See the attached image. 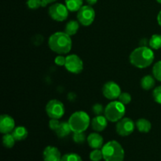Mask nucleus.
Returning a JSON list of instances; mask_svg holds the SVG:
<instances>
[{"label":"nucleus","mask_w":161,"mask_h":161,"mask_svg":"<svg viewBox=\"0 0 161 161\" xmlns=\"http://www.w3.org/2000/svg\"><path fill=\"white\" fill-rule=\"evenodd\" d=\"M48 45L50 50L58 54H66L69 53L72 47L71 36L63 31H58L50 36Z\"/></svg>","instance_id":"nucleus-1"},{"label":"nucleus","mask_w":161,"mask_h":161,"mask_svg":"<svg viewBox=\"0 0 161 161\" xmlns=\"http://www.w3.org/2000/svg\"><path fill=\"white\" fill-rule=\"evenodd\" d=\"M154 53L147 47H139L135 49L130 55V62L138 69H146L154 61Z\"/></svg>","instance_id":"nucleus-2"},{"label":"nucleus","mask_w":161,"mask_h":161,"mask_svg":"<svg viewBox=\"0 0 161 161\" xmlns=\"http://www.w3.org/2000/svg\"><path fill=\"white\" fill-rule=\"evenodd\" d=\"M105 161H124V150L118 142L113 140L103 146L102 149Z\"/></svg>","instance_id":"nucleus-3"},{"label":"nucleus","mask_w":161,"mask_h":161,"mask_svg":"<svg viewBox=\"0 0 161 161\" xmlns=\"http://www.w3.org/2000/svg\"><path fill=\"white\" fill-rule=\"evenodd\" d=\"M90 116L86 112L77 111L72 114L69 119L72 132H84L90 125Z\"/></svg>","instance_id":"nucleus-4"},{"label":"nucleus","mask_w":161,"mask_h":161,"mask_svg":"<svg viewBox=\"0 0 161 161\" xmlns=\"http://www.w3.org/2000/svg\"><path fill=\"white\" fill-rule=\"evenodd\" d=\"M126 108L119 101H113L105 108V116L110 122H118L125 115Z\"/></svg>","instance_id":"nucleus-5"},{"label":"nucleus","mask_w":161,"mask_h":161,"mask_svg":"<svg viewBox=\"0 0 161 161\" xmlns=\"http://www.w3.org/2000/svg\"><path fill=\"white\" fill-rule=\"evenodd\" d=\"M77 19L83 26H89L95 19V11L90 5L83 6L77 11Z\"/></svg>","instance_id":"nucleus-6"},{"label":"nucleus","mask_w":161,"mask_h":161,"mask_svg":"<svg viewBox=\"0 0 161 161\" xmlns=\"http://www.w3.org/2000/svg\"><path fill=\"white\" fill-rule=\"evenodd\" d=\"M46 112L50 119H61L64 114V104L57 99L50 100L46 105Z\"/></svg>","instance_id":"nucleus-7"},{"label":"nucleus","mask_w":161,"mask_h":161,"mask_svg":"<svg viewBox=\"0 0 161 161\" xmlns=\"http://www.w3.org/2000/svg\"><path fill=\"white\" fill-rule=\"evenodd\" d=\"M69 9L65 5L62 3H53L49 8V15L56 21H64L68 18Z\"/></svg>","instance_id":"nucleus-8"},{"label":"nucleus","mask_w":161,"mask_h":161,"mask_svg":"<svg viewBox=\"0 0 161 161\" xmlns=\"http://www.w3.org/2000/svg\"><path fill=\"white\" fill-rule=\"evenodd\" d=\"M64 67L71 73L80 74L83 69V62L78 55L70 54L66 57Z\"/></svg>","instance_id":"nucleus-9"},{"label":"nucleus","mask_w":161,"mask_h":161,"mask_svg":"<svg viewBox=\"0 0 161 161\" xmlns=\"http://www.w3.org/2000/svg\"><path fill=\"white\" fill-rule=\"evenodd\" d=\"M135 124L130 118H123L116 124V130L119 135L122 137L128 136L131 135L135 128Z\"/></svg>","instance_id":"nucleus-10"},{"label":"nucleus","mask_w":161,"mask_h":161,"mask_svg":"<svg viewBox=\"0 0 161 161\" xmlns=\"http://www.w3.org/2000/svg\"><path fill=\"white\" fill-rule=\"evenodd\" d=\"M121 93L122 92L119 85L113 81L107 82L102 87V94L108 100H116L119 97Z\"/></svg>","instance_id":"nucleus-11"},{"label":"nucleus","mask_w":161,"mask_h":161,"mask_svg":"<svg viewBox=\"0 0 161 161\" xmlns=\"http://www.w3.org/2000/svg\"><path fill=\"white\" fill-rule=\"evenodd\" d=\"M15 128V121L12 116L3 114L0 116V132L2 134H9Z\"/></svg>","instance_id":"nucleus-12"},{"label":"nucleus","mask_w":161,"mask_h":161,"mask_svg":"<svg viewBox=\"0 0 161 161\" xmlns=\"http://www.w3.org/2000/svg\"><path fill=\"white\" fill-rule=\"evenodd\" d=\"M44 161H61V155L59 149L54 146H49L44 149L42 153Z\"/></svg>","instance_id":"nucleus-13"},{"label":"nucleus","mask_w":161,"mask_h":161,"mask_svg":"<svg viewBox=\"0 0 161 161\" xmlns=\"http://www.w3.org/2000/svg\"><path fill=\"white\" fill-rule=\"evenodd\" d=\"M108 125V119L105 116H96L91 120V127L97 132L103 131Z\"/></svg>","instance_id":"nucleus-14"},{"label":"nucleus","mask_w":161,"mask_h":161,"mask_svg":"<svg viewBox=\"0 0 161 161\" xmlns=\"http://www.w3.org/2000/svg\"><path fill=\"white\" fill-rule=\"evenodd\" d=\"M87 142L90 147L94 149H100L103 147L104 139L98 133H91L87 137Z\"/></svg>","instance_id":"nucleus-15"},{"label":"nucleus","mask_w":161,"mask_h":161,"mask_svg":"<svg viewBox=\"0 0 161 161\" xmlns=\"http://www.w3.org/2000/svg\"><path fill=\"white\" fill-rule=\"evenodd\" d=\"M55 132H56V135H58V138H63L70 135L72 130L71 129L69 122H61L59 127L55 130Z\"/></svg>","instance_id":"nucleus-16"},{"label":"nucleus","mask_w":161,"mask_h":161,"mask_svg":"<svg viewBox=\"0 0 161 161\" xmlns=\"http://www.w3.org/2000/svg\"><path fill=\"white\" fill-rule=\"evenodd\" d=\"M135 125H136L138 130L142 133H148L152 128V124H151L150 121L145 118H141L137 120Z\"/></svg>","instance_id":"nucleus-17"},{"label":"nucleus","mask_w":161,"mask_h":161,"mask_svg":"<svg viewBox=\"0 0 161 161\" xmlns=\"http://www.w3.org/2000/svg\"><path fill=\"white\" fill-rule=\"evenodd\" d=\"M12 135L16 141H23L28 137V132L25 127L20 126L14 128V130L12 131Z\"/></svg>","instance_id":"nucleus-18"},{"label":"nucleus","mask_w":161,"mask_h":161,"mask_svg":"<svg viewBox=\"0 0 161 161\" xmlns=\"http://www.w3.org/2000/svg\"><path fill=\"white\" fill-rule=\"evenodd\" d=\"M155 80L156 79L154 78V76H152L150 75H145L144 77H142L141 80V86L142 89L146 90V91L153 89L156 84Z\"/></svg>","instance_id":"nucleus-19"},{"label":"nucleus","mask_w":161,"mask_h":161,"mask_svg":"<svg viewBox=\"0 0 161 161\" xmlns=\"http://www.w3.org/2000/svg\"><path fill=\"white\" fill-rule=\"evenodd\" d=\"M80 28V25L79 22L76 20H69L65 25V28H64V32L67 33L69 36H74L77 33Z\"/></svg>","instance_id":"nucleus-20"},{"label":"nucleus","mask_w":161,"mask_h":161,"mask_svg":"<svg viewBox=\"0 0 161 161\" xmlns=\"http://www.w3.org/2000/svg\"><path fill=\"white\" fill-rule=\"evenodd\" d=\"M83 0H65V6L70 12L78 11L83 6Z\"/></svg>","instance_id":"nucleus-21"},{"label":"nucleus","mask_w":161,"mask_h":161,"mask_svg":"<svg viewBox=\"0 0 161 161\" xmlns=\"http://www.w3.org/2000/svg\"><path fill=\"white\" fill-rule=\"evenodd\" d=\"M149 45L151 49L159 50L161 48V35L154 34L150 38L149 41Z\"/></svg>","instance_id":"nucleus-22"},{"label":"nucleus","mask_w":161,"mask_h":161,"mask_svg":"<svg viewBox=\"0 0 161 161\" xmlns=\"http://www.w3.org/2000/svg\"><path fill=\"white\" fill-rule=\"evenodd\" d=\"M15 138L13 136L12 134H5L4 136L3 137V144L6 148L10 149V148L14 147V144H15Z\"/></svg>","instance_id":"nucleus-23"},{"label":"nucleus","mask_w":161,"mask_h":161,"mask_svg":"<svg viewBox=\"0 0 161 161\" xmlns=\"http://www.w3.org/2000/svg\"><path fill=\"white\" fill-rule=\"evenodd\" d=\"M61 161H83L80 155L74 153H66L61 157Z\"/></svg>","instance_id":"nucleus-24"},{"label":"nucleus","mask_w":161,"mask_h":161,"mask_svg":"<svg viewBox=\"0 0 161 161\" xmlns=\"http://www.w3.org/2000/svg\"><path fill=\"white\" fill-rule=\"evenodd\" d=\"M72 139L77 144H83L86 141V135L84 132H73Z\"/></svg>","instance_id":"nucleus-25"},{"label":"nucleus","mask_w":161,"mask_h":161,"mask_svg":"<svg viewBox=\"0 0 161 161\" xmlns=\"http://www.w3.org/2000/svg\"><path fill=\"white\" fill-rule=\"evenodd\" d=\"M153 74L156 80L161 82V61H157L153 68Z\"/></svg>","instance_id":"nucleus-26"},{"label":"nucleus","mask_w":161,"mask_h":161,"mask_svg":"<svg viewBox=\"0 0 161 161\" xmlns=\"http://www.w3.org/2000/svg\"><path fill=\"white\" fill-rule=\"evenodd\" d=\"M90 159L91 161H100L103 159L102 149H94L90 153Z\"/></svg>","instance_id":"nucleus-27"},{"label":"nucleus","mask_w":161,"mask_h":161,"mask_svg":"<svg viewBox=\"0 0 161 161\" xmlns=\"http://www.w3.org/2000/svg\"><path fill=\"white\" fill-rule=\"evenodd\" d=\"M118 101H119L121 103L126 105L131 102V96H130V94L129 93L123 92L121 93L119 97H118Z\"/></svg>","instance_id":"nucleus-28"},{"label":"nucleus","mask_w":161,"mask_h":161,"mask_svg":"<svg viewBox=\"0 0 161 161\" xmlns=\"http://www.w3.org/2000/svg\"><path fill=\"white\" fill-rule=\"evenodd\" d=\"M27 6L31 9H39L42 6V0H28Z\"/></svg>","instance_id":"nucleus-29"},{"label":"nucleus","mask_w":161,"mask_h":161,"mask_svg":"<svg viewBox=\"0 0 161 161\" xmlns=\"http://www.w3.org/2000/svg\"><path fill=\"white\" fill-rule=\"evenodd\" d=\"M92 112L96 115V116H100L102 113H105V108L102 104H94L92 106Z\"/></svg>","instance_id":"nucleus-30"},{"label":"nucleus","mask_w":161,"mask_h":161,"mask_svg":"<svg viewBox=\"0 0 161 161\" xmlns=\"http://www.w3.org/2000/svg\"><path fill=\"white\" fill-rule=\"evenodd\" d=\"M153 97L154 101L158 104L161 105V86H157L153 90Z\"/></svg>","instance_id":"nucleus-31"},{"label":"nucleus","mask_w":161,"mask_h":161,"mask_svg":"<svg viewBox=\"0 0 161 161\" xmlns=\"http://www.w3.org/2000/svg\"><path fill=\"white\" fill-rule=\"evenodd\" d=\"M60 124H61V122L59 121V119H50V121H49V127H50L52 130L55 131V130L58 128Z\"/></svg>","instance_id":"nucleus-32"},{"label":"nucleus","mask_w":161,"mask_h":161,"mask_svg":"<svg viewBox=\"0 0 161 161\" xmlns=\"http://www.w3.org/2000/svg\"><path fill=\"white\" fill-rule=\"evenodd\" d=\"M55 64L59 66H64L66 62V57H64L63 55L60 54L59 56H57L54 59Z\"/></svg>","instance_id":"nucleus-33"},{"label":"nucleus","mask_w":161,"mask_h":161,"mask_svg":"<svg viewBox=\"0 0 161 161\" xmlns=\"http://www.w3.org/2000/svg\"><path fill=\"white\" fill-rule=\"evenodd\" d=\"M57 1H58V0H42V7H45V6H47L48 4L53 3Z\"/></svg>","instance_id":"nucleus-34"},{"label":"nucleus","mask_w":161,"mask_h":161,"mask_svg":"<svg viewBox=\"0 0 161 161\" xmlns=\"http://www.w3.org/2000/svg\"><path fill=\"white\" fill-rule=\"evenodd\" d=\"M86 2L88 3V5H90V6H93V5L97 3V0H86Z\"/></svg>","instance_id":"nucleus-35"},{"label":"nucleus","mask_w":161,"mask_h":161,"mask_svg":"<svg viewBox=\"0 0 161 161\" xmlns=\"http://www.w3.org/2000/svg\"><path fill=\"white\" fill-rule=\"evenodd\" d=\"M157 21H158V24L161 26V10L159 12L158 15H157Z\"/></svg>","instance_id":"nucleus-36"},{"label":"nucleus","mask_w":161,"mask_h":161,"mask_svg":"<svg viewBox=\"0 0 161 161\" xmlns=\"http://www.w3.org/2000/svg\"><path fill=\"white\" fill-rule=\"evenodd\" d=\"M157 3H160V4H161V0H157Z\"/></svg>","instance_id":"nucleus-37"}]
</instances>
